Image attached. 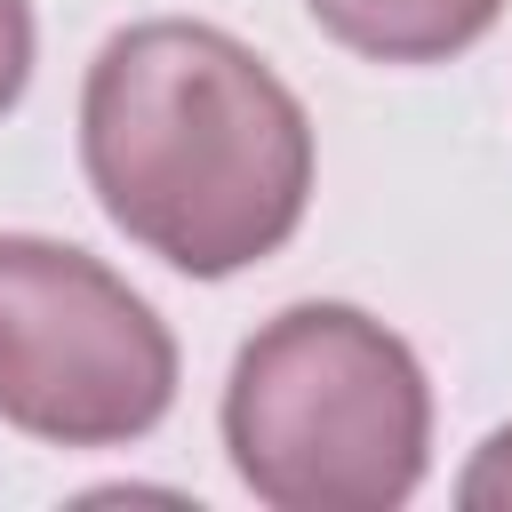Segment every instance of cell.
<instances>
[{
    "mask_svg": "<svg viewBox=\"0 0 512 512\" xmlns=\"http://www.w3.org/2000/svg\"><path fill=\"white\" fill-rule=\"evenodd\" d=\"M80 160L104 216L192 280H224L296 240L312 200V120L296 88L216 24L152 16L96 48Z\"/></svg>",
    "mask_w": 512,
    "mask_h": 512,
    "instance_id": "cell-1",
    "label": "cell"
},
{
    "mask_svg": "<svg viewBox=\"0 0 512 512\" xmlns=\"http://www.w3.org/2000/svg\"><path fill=\"white\" fill-rule=\"evenodd\" d=\"M224 448L280 512H384L424 480L432 392L384 320L352 304H288L232 360Z\"/></svg>",
    "mask_w": 512,
    "mask_h": 512,
    "instance_id": "cell-2",
    "label": "cell"
},
{
    "mask_svg": "<svg viewBox=\"0 0 512 512\" xmlns=\"http://www.w3.org/2000/svg\"><path fill=\"white\" fill-rule=\"evenodd\" d=\"M176 400V336L88 248L0 232V416L56 448L144 440Z\"/></svg>",
    "mask_w": 512,
    "mask_h": 512,
    "instance_id": "cell-3",
    "label": "cell"
},
{
    "mask_svg": "<svg viewBox=\"0 0 512 512\" xmlns=\"http://www.w3.org/2000/svg\"><path fill=\"white\" fill-rule=\"evenodd\" d=\"M328 40H344L368 64H448L464 56L504 0H304Z\"/></svg>",
    "mask_w": 512,
    "mask_h": 512,
    "instance_id": "cell-4",
    "label": "cell"
},
{
    "mask_svg": "<svg viewBox=\"0 0 512 512\" xmlns=\"http://www.w3.org/2000/svg\"><path fill=\"white\" fill-rule=\"evenodd\" d=\"M24 80H32V8L24 0H0V120L16 112Z\"/></svg>",
    "mask_w": 512,
    "mask_h": 512,
    "instance_id": "cell-5",
    "label": "cell"
},
{
    "mask_svg": "<svg viewBox=\"0 0 512 512\" xmlns=\"http://www.w3.org/2000/svg\"><path fill=\"white\" fill-rule=\"evenodd\" d=\"M464 504H512V432L480 448V464L464 472Z\"/></svg>",
    "mask_w": 512,
    "mask_h": 512,
    "instance_id": "cell-6",
    "label": "cell"
}]
</instances>
